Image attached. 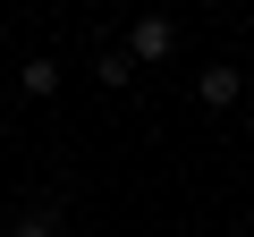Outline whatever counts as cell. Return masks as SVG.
<instances>
[{
    "instance_id": "obj_5",
    "label": "cell",
    "mask_w": 254,
    "mask_h": 237,
    "mask_svg": "<svg viewBox=\"0 0 254 237\" xmlns=\"http://www.w3.org/2000/svg\"><path fill=\"white\" fill-rule=\"evenodd\" d=\"M93 76H102V85H110V93H119V85H127V76H136V59H127V51H102V59H93Z\"/></svg>"
},
{
    "instance_id": "obj_3",
    "label": "cell",
    "mask_w": 254,
    "mask_h": 237,
    "mask_svg": "<svg viewBox=\"0 0 254 237\" xmlns=\"http://www.w3.org/2000/svg\"><path fill=\"white\" fill-rule=\"evenodd\" d=\"M9 237H60V195H43V203H26V212L9 220Z\"/></svg>"
},
{
    "instance_id": "obj_8",
    "label": "cell",
    "mask_w": 254,
    "mask_h": 237,
    "mask_svg": "<svg viewBox=\"0 0 254 237\" xmlns=\"http://www.w3.org/2000/svg\"><path fill=\"white\" fill-rule=\"evenodd\" d=\"M60 237H76V229H68V220H60Z\"/></svg>"
},
{
    "instance_id": "obj_4",
    "label": "cell",
    "mask_w": 254,
    "mask_h": 237,
    "mask_svg": "<svg viewBox=\"0 0 254 237\" xmlns=\"http://www.w3.org/2000/svg\"><path fill=\"white\" fill-rule=\"evenodd\" d=\"M17 93L51 102V93H60V59H26V68H17Z\"/></svg>"
},
{
    "instance_id": "obj_2",
    "label": "cell",
    "mask_w": 254,
    "mask_h": 237,
    "mask_svg": "<svg viewBox=\"0 0 254 237\" xmlns=\"http://www.w3.org/2000/svg\"><path fill=\"white\" fill-rule=\"evenodd\" d=\"M195 102H203V110H237V102H246V76H237L229 59H212V68L195 76Z\"/></svg>"
},
{
    "instance_id": "obj_1",
    "label": "cell",
    "mask_w": 254,
    "mask_h": 237,
    "mask_svg": "<svg viewBox=\"0 0 254 237\" xmlns=\"http://www.w3.org/2000/svg\"><path fill=\"white\" fill-rule=\"evenodd\" d=\"M119 51H127V59H170V51H178V26H170L161 9H144L136 26H127V43H119Z\"/></svg>"
},
{
    "instance_id": "obj_9",
    "label": "cell",
    "mask_w": 254,
    "mask_h": 237,
    "mask_svg": "<svg viewBox=\"0 0 254 237\" xmlns=\"http://www.w3.org/2000/svg\"><path fill=\"white\" fill-rule=\"evenodd\" d=\"M0 51H9V34H0Z\"/></svg>"
},
{
    "instance_id": "obj_6",
    "label": "cell",
    "mask_w": 254,
    "mask_h": 237,
    "mask_svg": "<svg viewBox=\"0 0 254 237\" xmlns=\"http://www.w3.org/2000/svg\"><path fill=\"white\" fill-rule=\"evenodd\" d=\"M246 136H254V102H246Z\"/></svg>"
},
{
    "instance_id": "obj_7",
    "label": "cell",
    "mask_w": 254,
    "mask_h": 237,
    "mask_svg": "<svg viewBox=\"0 0 254 237\" xmlns=\"http://www.w3.org/2000/svg\"><path fill=\"white\" fill-rule=\"evenodd\" d=\"M203 9H229V0H203Z\"/></svg>"
}]
</instances>
